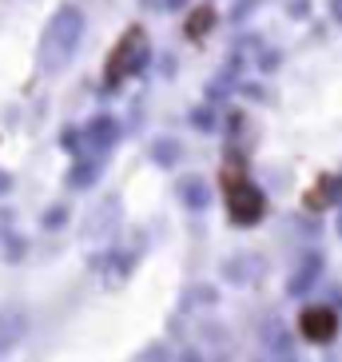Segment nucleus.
I'll list each match as a JSON object with an SVG mask.
<instances>
[{"label":"nucleus","mask_w":342,"mask_h":362,"mask_svg":"<svg viewBox=\"0 0 342 362\" xmlns=\"http://www.w3.org/2000/svg\"><path fill=\"white\" fill-rule=\"evenodd\" d=\"M84 40V12L76 4H60L52 12V21L44 28V40H40V68L48 76H60L68 64H72L76 48Z\"/></svg>","instance_id":"nucleus-1"},{"label":"nucleus","mask_w":342,"mask_h":362,"mask_svg":"<svg viewBox=\"0 0 342 362\" xmlns=\"http://www.w3.org/2000/svg\"><path fill=\"white\" fill-rule=\"evenodd\" d=\"M143 60H148V40H143V33L139 28H131L124 40H119V48L112 52V68H107V84H119L124 76L139 72L143 68Z\"/></svg>","instance_id":"nucleus-2"},{"label":"nucleus","mask_w":342,"mask_h":362,"mask_svg":"<svg viewBox=\"0 0 342 362\" xmlns=\"http://www.w3.org/2000/svg\"><path fill=\"white\" fill-rule=\"evenodd\" d=\"M263 211H267V199H263L259 187L239 183L235 192H231V219H235L239 227H255L259 219H263Z\"/></svg>","instance_id":"nucleus-3"},{"label":"nucleus","mask_w":342,"mask_h":362,"mask_svg":"<svg viewBox=\"0 0 342 362\" xmlns=\"http://www.w3.org/2000/svg\"><path fill=\"white\" fill-rule=\"evenodd\" d=\"M299 330H302V339H310V342H331L338 334V315L331 307H310L299 319Z\"/></svg>","instance_id":"nucleus-4"},{"label":"nucleus","mask_w":342,"mask_h":362,"mask_svg":"<svg viewBox=\"0 0 342 362\" xmlns=\"http://www.w3.org/2000/svg\"><path fill=\"white\" fill-rule=\"evenodd\" d=\"M319 279H322V255H319V251H307V255L299 259V267L290 271V279H287V295L290 298L307 295V291H314Z\"/></svg>","instance_id":"nucleus-5"},{"label":"nucleus","mask_w":342,"mask_h":362,"mask_svg":"<svg viewBox=\"0 0 342 362\" xmlns=\"http://www.w3.org/2000/svg\"><path fill=\"white\" fill-rule=\"evenodd\" d=\"M80 139H84L88 156H104V151L119 139V124H116L112 116H96L84 132H80Z\"/></svg>","instance_id":"nucleus-6"},{"label":"nucleus","mask_w":342,"mask_h":362,"mask_svg":"<svg viewBox=\"0 0 342 362\" xmlns=\"http://www.w3.org/2000/svg\"><path fill=\"white\" fill-rule=\"evenodd\" d=\"M175 199L187 207V211H204L207 203H211V187H207L204 175H183L175 183Z\"/></svg>","instance_id":"nucleus-7"},{"label":"nucleus","mask_w":342,"mask_h":362,"mask_svg":"<svg viewBox=\"0 0 342 362\" xmlns=\"http://www.w3.org/2000/svg\"><path fill=\"white\" fill-rule=\"evenodd\" d=\"M259 275V259L255 255H235L223 263V279L227 283H235V287H247L251 279Z\"/></svg>","instance_id":"nucleus-8"},{"label":"nucleus","mask_w":342,"mask_h":362,"mask_svg":"<svg viewBox=\"0 0 342 362\" xmlns=\"http://www.w3.org/2000/svg\"><path fill=\"white\" fill-rule=\"evenodd\" d=\"M179 156H183L179 139L160 136L155 144H151V163H155V168H171V163H179Z\"/></svg>","instance_id":"nucleus-9"},{"label":"nucleus","mask_w":342,"mask_h":362,"mask_svg":"<svg viewBox=\"0 0 342 362\" xmlns=\"http://www.w3.org/2000/svg\"><path fill=\"white\" fill-rule=\"evenodd\" d=\"M263 346H267L275 358H283V354H290V342H287V330L278 327L275 319L271 322H263Z\"/></svg>","instance_id":"nucleus-10"},{"label":"nucleus","mask_w":342,"mask_h":362,"mask_svg":"<svg viewBox=\"0 0 342 362\" xmlns=\"http://www.w3.org/2000/svg\"><path fill=\"white\" fill-rule=\"evenodd\" d=\"M20 334H24V319H20V315H0V354L8 351Z\"/></svg>","instance_id":"nucleus-11"},{"label":"nucleus","mask_w":342,"mask_h":362,"mask_svg":"<svg viewBox=\"0 0 342 362\" xmlns=\"http://www.w3.org/2000/svg\"><path fill=\"white\" fill-rule=\"evenodd\" d=\"M96 175H100V156H88V163H76V168L68 171V183H72V187H88Z\"/></svg>","instance_id":"nucleus-12"},{"label":"nucleus","mask_w":342,"mask_h":362,"mask_svg":"<svg viewBox=\"0 0 342 362\" xmlns=\"http://www.w3.org/2000/svg\"><path fill=\"white\" fill-rule=\"evenodd\" d=\"M211 24H215V8H199L191 21H187V36H191V40H204V36L211 33Z\"/></svg>","instance_id":"nucleus-13"},{"label":"nucleus","mask_w":342,"mask_h":362,"mask_svg":"<svg viewBox=\"0 0 342 362\" xmlns=\"http://www.w3.org/2000/svg\"><path fill=\"white\" fill-rule=\"evenodd\" d=\"M342 199V175H334V180H326L319 187V195H310V207H322V203H338Z\"/></svg>","instance_id":"nucleus-14"},{"label":"nucleus","mask_w":342,"mask_h":362,"mask_svg":"<svg viewBox=\"0 0 342 362\" xmlns=\"http://www.w3.org/2000/svg\"><path fill=\"white\" fill-rule=\"evenodd\" d=\"M24 251H28V243H24V235H16V231H4V259H24Z\"/></svg>","instance_id":"nucleus-15"},{"label":"nucleus","mask_w":342,"mask_h":362,"mask_svg":"<svg viewBox=\"0 0 342 362\" xmlns=\"http://www.w3.org/2000/svg\"><path fill=\"white\" fill-rule=\"evenodd\" d=\"M191 128L215 132V112H211V107H195V112H191Z\"/></svg>","instance_id":"nucleus-16"},{"label":"nucleus","mask_w":342,"mask_h":362,"mask_svg":"<svg viewBox=\"0 0 342 362\" xmlns=\"http://www.w3.org/2000/svg\"><path fill=\"white\" fill-rule=\"evenodd\" d=\"M64 219H68L64 207H52V211L44 215V227H48V231H60V227H64Z\"/></svg>","instance_id":"nucleus-17"},{"label":"nucleus","mask_w":342,"mask_h":362,"mask_svg":"<svg viewBox=\"0 0 342 362\" xmlns=\"http://www.w3.org/2000/svg\"><path fill=\"white\" fill-rule=\"evenodd\" d=\"M275 68H278V52L271 48V52L259 56V72H275Z\"/></svg>","instance_id":"nucleus-18"},{"label":"nucleus","mask_w":342,"mask_h":362,"mask_svg":"<svg viewBox=\"0 0 342 362\" xmlns=\"http://www.w3.org/2000/svg\"><path fill=\"white\" fill-rule=\"evenodd\" d=\"M191 303H215V291H204V287L191 291Z\"/></svg>","instance_id":"nucleus-19"},{"label":"nucleus","mask_w":342,"mask_h":362,"mask_svg":"<svg viewBox=\"0 0 342 362\" xmlns=\"http://www.w3.org/2000/svg\"><path fill=\"white\" fill-rule=\"evenodd\" d=\"M8 192H12V171L0 168V195H8Z\"/></svg>","instance_id":"nucleus-20"},{"label":"nucleus","mask_w":342,"mask_h":362,"mask_svg":"<svg viewBox=\"0 0 342 362\" xmlns=\"http://www.w3.org/2000/svg\"><path fill=\"white\" fill-rule=\"evenodd\" d=\"M307 12H310L307 0H295V4H290V16H307Z\"/></svg>","instance_id":"nucleus-21"},{"label":"nucleus","mask_w":342,"mask_h":362,"mask_svg":"<svg viewBox=\"0 0 342 362\" xmlns=\"http://www.w3.org/2000/svg\"><path fill=\"white\" fill-rule=\"evenodd\" d=\"M183 4H187V0H163V8H167V12H179Z\"/></svg>","instance_id":"nucleus-22"},{"label":"nucleus","mask_w":342,"mask_h":362,"mask_svg":"<svg viewBox=\"0 0 342 362\" xmlns=\"http://www.w3.org/2000/svg\"><path fill=\"white\" fill-rule=\"evenodd\" d=\"M331 16H334V21H342V0H331Z\"/></svg>","instance_id":"nucleus-23"},{"label":"nucleus","mask_w":342,"mask_h":362,"mask_svg":"<svg viewBox=\"0 0 342 362\" xmlns=\"http://www.w3.org/2000/svg\"><path fill=\"white\" fill-rule=\"evenodd\" d=\"M338 235H342V215H338Z\"/></svg>","instance_id":"nucleus-24"}]
</instances>
